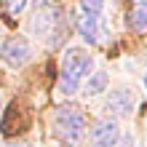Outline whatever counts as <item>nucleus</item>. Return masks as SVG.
I'll return each mask as SVG.
<instances>
[{"instance_id":"f257e3e1","label":"nucleus","mask_w":147,"mask_h":147,"mask_svg":"<svg viewBox=\"0 0 147 147\" xmlns=\"http://www.w3.org/2000/svg\"><path fill=\"white\" fill-rule=\"evenodd\" d=\"M94 59L86 48H67L62 56V75H59V91L62 94H75L80 88V80L91 72Z\"/></svg>"},{"instance_id":"f03ea898","label":"nucleus","mask_w":147,"mask_h":147,"mask_svg":"<svg viewBox=\"0 0 147 147\" xmlns=\"http://www.w3.org/2000/svg\"><path fill=\"white\" fill-rule=\"evenodd\" d=\"M86 131V118L80 110L75 107H59L54 118V136L56 142H62L64 147H75L80 142V136Z\"/></svg>"},{"instance_id":"7ed1b4c3","label":"nucleus","mask_w":147,"mask_h":147,"mask_svg":"<svg viewBox=\"0 0 147 147\" xmlns=\"http://www.w3.org/2000/svg\"><path fill=\"white\" fill-rule=\"evenodd\" d=\"M118 139H120V128H118L115 120H99L94 126V131H91L94 147H112Z\"/></svg>"},{"instance_id":"20e7f679","label":"nucleus","mask_w":147,"mask_h":147,"mask_svg":"<svg viewBox=\"0 0 147 147\" xmlns=\"http://www.w3.org/2000/svg\"><path fill=\"white\" fill-rule=\"evenodd\" d=\"M134 105H136V99H134V94L128 88H118V91H112L107 96V110L112 112V115H120V118L131 115Z\"/></svg>"},{"instance_id":"39448f33","label":"nucleus","mask_w":147,"mask_h":147,"mask_svg":"<svg viewBox=\"0 0 147 147\" xmlns=\"http://www.w3.org/2000/svg\"><path fill=\"white\" fill-rule=\"evenodd\" d=\"M0 54H3V62H5V64L19 67V64H24V62H30L32 51H30V46H27L24 40H8Z\"/></svg>"},{"instance_id":"423d86ee","label":"nucleus","mask_w":147,"mask_h":147,"mask_svg":"<svg viewBox=\"0 0 147 147\" xmlns=\"http://www.w3.org/2000/svg\"><path fill=\"white\" fill-rule=\"evenodd\" d=\"M78 32H80V38L86 43H99L102 38H105V27H102V22H99V16H80L78 19Z\"/></svg>"},{"instance_id":"0eeeda50","label":"nucleus","mask_w":147,"mask_h":147,"mask_svg":"<svg viewBox=\"0 0 147 147\" xmlns=\"http://www.w3.org/2000/svg\"><path fill=\"white\" fill-rule=\"evenodd\" d=\"M56 22H59V13L56 11H38L35 16H32V35H38V38H43L46 32L51 30V27H56Z\"/></svg>"},{"instance_id":"6e6552de","label":"nucleus","mask_w":147,"mask_h":147,"mask_svg":"<svg viewBox=\"0 0 147 147\" xmlns=\"http://www.w3.org/2000/svg\"><path fill=\"white\" fill-rule=\"evenodd\" d=\"M107 80H110V78H107L105 70L94 72V78L88 80V86H86V91H83V94H86V96H96V94H102V91L107 88Z\"/></svg>"},{"instance_id":"1a4fd4ad","label":"nucleus","mask_w":147,"mask_h":147,"mask_svg":"<svg viewBox=\"0 0 147 147\" xmlns=\"http://www.w3.org/2000/svg\"><path fill=\"white\" fill-rule=\"evenodd\" d=\"M131 24H134V30H147V3H139L134 8Z\"/></svg>"},{"instance_id":"9d476101","label":"nucleus","mask_w":147,"mask_h":147,"mask_svg":"<svg viewBox=\"0 0 147 147\" xmlns=\"http://www.w3.org/2000/svg\"><path fill=\"white\" fill-rule=\"evenodd\" d=\"M80 8L86 16H102L105 11V0H80Z\"/></svg>"},{"instance_id":"9b49d317","label":"nucleus","mask_w":147,"mask_h":147,"mask_svg":"<svg viewBox=\"0 0 147 147\" xmlns=\"http://www.w3.org/2000/svg\"><path fill=\"white\" fill-rule=\"evenodd\" d=\"M24 5H27V0H5V8H8L13 16H16V13H22V11H24Z\"/></svg>"},{"instance_id":"f8f14e48","label":"nucleus","mask_w":147,"mask_h":147,"mask_svg":"<svg viewBox=\"0 0 147 147\" xmlns=\"http://www.w3.org/2000/svg\"><path fill=\"white\" fill-rule=\"evenodd\" d=\"M144 88H147V72H144Z\"/></svg>"},{"instance_id":"ddd939ff","label":"nucleus","mask_w":147,"mask_h":147,"mask_svg":"<svg viewBox=\"0 0 147 147\" xmlns=\"http://www.w3.org/2000/svg\"><path fill=\"white\" fill-rule=\"evenodd\" d=\"M22 147H30V144H22Z\"/></svg>"},{"instance_id":"4468645a","label":"nucleus","mask_w":147,"mask_h":147,"mask_svg":"<svg viewBox=\"0 0 147 147\" xmlns=\"http://www.w3.org/2000/svg\"><path fill=\"white\" fill-rule=\"evenodd\" d=\"M38 3H43V0H38Z\"/></svg>"}]
</instances>
